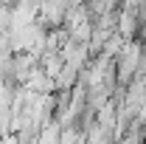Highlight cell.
<instances>
[{
    "mask_svg": "<svg viewBox=\"0 0 146 144\" xmlns=\"http://www.w3.org/2000/svg\"><path fill=\"white\" fill-rule=\"evenodd\" d=\"M76 82H79V71L73 65H62V71L56 73V79H54V88L56 90H73Z\"/></svg>",
    "mask_w": 146,
    "mask_h": 144,
    "instance_id": "cell-1",
    "label": "cell"
},
{
    "mask_svg": "<svg viewBox=\"0 0 146 144\" xmlns=\"http://www.w3.org/2000/svg\"><path fill=\"white\" fill-rule=\"evenodd\" d=\"M0 144H17V136H14V133H11V136H3Z\"/></svg>",
    "mask_w": 146,
    "mask_h": 144,
    "instance_id": "cell-2",
    "label": "cell"
}]
</instances>
